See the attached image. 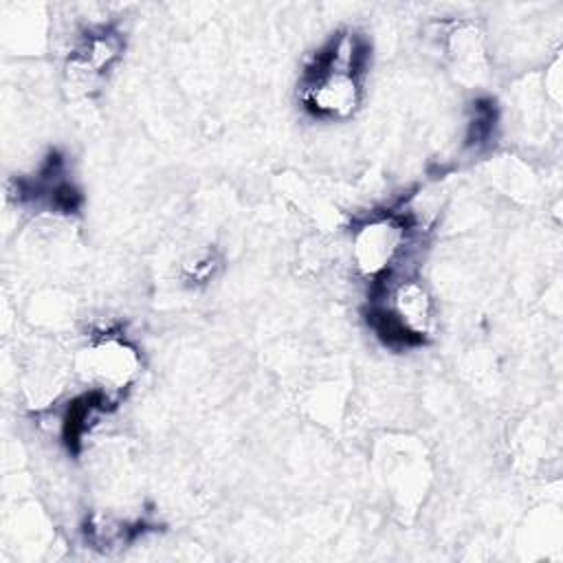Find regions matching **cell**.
<instances>
[{"label": "cell", "instance_id": "6da1fadb", "mask_svg": "<svg viewBox=\"0 0 563 563\" xmlns=\"http://www.w3.org/2000/svg\"><path fill=\"white\" fill-rule=\"evenodd\" d=\"M369 44L361 33H336L306 66L299 101L317 119H347L361 103Z\"/></svg>", "mask_w": 563, "mask_h": 563}, {"label": "cell", "instance_id": "7a4b0ae2", "mask_svg": "<svg viewBox=\"0 0 563 563\" xmlns=\"http://www.w3.org/2000/svg\"><path fill=\"white\" fill-rule=\"evenodd\" d=\"M416 224L407 213L380 211L365 218L352 235V262L372 286L409 273L405 262L411 255Z\"/></svg>", "mask_w": 563, "mask_h": 563}, {"label": "cell", "instance_id": "3957f363", "mask_svg": "<svg viewBox=\"0 0 563 563\" xmlns=\"http://www.w3.org/2000/svg\"><path fill=\"white\" fill-rule=\"evenodd\" d=\"M77 372L88 380L90 389H99L112 398L123 394L141 372L139 350L117 330L95 336L77 354Z\"/></svg>", "mask_w": 563, "mask_h": 563}, {"label": "cell", "instance_id": "277c9868", "mask_svg": "<svg viewBox=\"0 0 563 563\" xmlns=\"http://www.w3.org/2000/svg\"><path fill=\"white\" fill-rule=\"evenodd\" d=\"M123 35L114 26H95L86 35L79 37L75 48L70 51L66 73L70 77V86L88 92L95 84L108 73V68L123 53Z\"/></svg>", "mask_w": 563, "mask_h": 563}, {"label": "cell", "instance_id": "5b68a950", "mask_svg": "<svg viewBox=\"0 0 563 563\" xmlns=\"http://www.w3.org/2000/svg\"><path fill=\"white\" fill-rule=\"evenodd\" d=\"M114 402L117 398L99 389H90L66 405L59 427H62V440L68 446V451H79L84 438L90 433V429Z\"/></svg>", "mask_w": 563, "mask_h": 563}, {"label": "cell", "instance_id": "8992f818", "mask_svg": "<svg viewBox=\"0 0 563 563\" xmlns=\"http://www.w3.org/2000/svg\"><path fill=\"white\" fill-rule=\"evenodd\" d=\"M143 523H130V521H117L110 517H90L84 526V537L92 548L99 550H112V548H121L130 541H134L141 532H143Z\"/></svg>", "mask_w": 563, "mask_h": 563}, {"label": "cell", "instance_id": "52a82bcc", "mask_svg": "<svg viewBox=\"0 0 563 563\" xmlns=\"http://www.w3.org/2000/svg\"><path fill=\"white\" fill-rule=\"evenodd\" d=\"M497 128V108L490 99H475L466 125V145L468 147H484Z\"/></svg>", "mask_w": 563, "mask_h": 563}, {"label": "cell", "instance_id": "ba28073f", "mask_svg": "<svg viewBox=\"0 0 563 563\" xmlns=\"http://www.w3.org/2000/svg\"><path fill=\"white\" fill-rule=\"evenodd\" d=\"M218 266H220L218 255L216 253H205V255L196 257L191 264H185V277L189 282L205 284V282H209L216 275Z\"/></svg>", "mask_w": 563, "mask_h": 563}]
</instances>
